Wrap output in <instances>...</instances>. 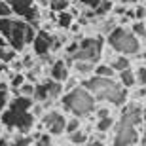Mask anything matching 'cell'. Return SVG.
Masks as SVG:
<instances>
[{"instance_id":"obj_1","label":"cell","mask_w":146,"mask_h":146,"mask_svg":"<svg viewBox=\"0 0 146 146\" xmlns=\"http://www.w3.org/2000/svg\"><path fill=\"white\" fill-rule=\"evenodd\" d=\"M31 104H33V99L17 95L15 101H10L8 106L0 112L2 123L8 129H15L21 135L29 133V131L33 129V123H34V116L31 114Z\"/></svg>"},{"instance_id":"obj_2","label":"cell","mask_w":146,"mask_h":146,"mask_svg":"<svg viewBox=\"0 0 146 146\" xmlns=\"http://www.w3.org/2000/svg\"><path fill=\"white\" fill-rule=\"evenodd\" d=\"M93 95L95 101H103V103H110L116 106L125 104L127 99V91L125 87L119 86V82H116L114 78H99V76H91L80 84Z\"/></svg>"},{"instance_id":"obj_3","label":"cell","mask_w":146,"mask_h":146,"mask_svg":"<svg viewBox=\"0 0 146 146\" xmlns=\"http://www.w3.org/2000/svg\"><path fill=\"white\" fill-rule=\"evenodd\" d=\"M0 34L6 38V42L13 51H25L33 44V38L36 34L34 25H31L25 19H0Z\"/></svg>"},{"instance_id":"obj_4","label":"cell","mask_w":146,"mask_h":146,"mask_svg":"<svg viewBox=\"0 0 146 146\" xmlns=\"http://www.w3.org/2000/svg\"><path fill=\"white\" fill-rule=\"evenodd\" d=\"M61 106L66 112H72L76 118H86L95 110V99L84 86H76L61 97Z\"/></svg>"},{"instance_id":"obj_5","label":"cell","mask_w":146,"mask_h":146,"mask_svg":"<svg viewBox=\"0 0 146 146\" xmlns=\"http://www.w3.org/2000/svg\"><path fill=\"white\" fill-rule=\"evenodd\" d=\"M108 46L116 51L118 55H135L141 51V40L135 36V34L127 31L123 27H116L108 33Z\"/></svg>"},{"instance_id":"obj_6","label":"cell","mask_w":146,"mask_h":146,"mask_svg":"<svg viewBox=\"0 0 146 146\" xmlns=\"http://www.w3.org/2000/svg\"><path fill=\"white\" fill-rule=\"evenodd\" d=\"M103 55V40L99 36H87L80 38L78 49L70 57V61H89V63H99Z\"/></svg>"},{"instance_id":"obj_7","label":"cell","mask_w":146,"mask_h":146,"mask_svg":"<svg viewBox=\"0 0 146 146\" xmlns=\"http://www.w3.org/2000/svg\"><path fill=\"white\" fill-rule=\"evenodd\" d=\"M61 93H63V86H61L59 82H55V80H42V82H38V84H34L33 99L36 101V103L42 104L44 108H48L55 99L61 97Z\"/></svg>"},{"instance_id":"obj_8","label":"cell","mask_w":146,"mask_h":146,"mask_svg":"<svg viewBox=\"0 0 146 146\" xmlns=\"http://www.w3.org/2000/svg\"><path fill=\"white\" fill-rule=\"evenodd\" d=\"M139 141V129H137V125L129 119L121 118L119 119V123L114 127V141L112 144L114 146H131L135 144Z\"/></svg>"},{"instance_id":"obj_9","label":"cell","mask_w":146,"mask_h":146,"mask_svg":"<svg viewBox=\"0 0 146 146\" xmlns=\"http://www.w3.org/2000/svg\"><path fill=\"white\" fill-rule=\"evenodd\" d=\"M6 2L10 4L13 15H19L31 25H34L40 19V11H38V6L34 4V0H6Z\"/></svg>"},{"instance_id":"obj_10","label":"cell","mask_w":146,"mask_h":146,"mask_svg":"<svg viewBox=\"0 0 146 146\" xmlns=\"http://www.w3.org/2000/svg\"><path fill=\"white\" fill-rule=\"evenodd\" d=\"M31 46L34 49V55H38V57H48V53H51L53 49L59 48V42L55 40L53 34L46 33V31H40V33L34 34Z\"/></svg>"},{"instance_id":"obj_11","label":"cell","mask_w":146,"mask_h":146,"mask_svg":"<svg viewBox=\"0 0 146 146\" xmlns=\"http://www.w3.org/2000/svg\"><path fill=\"white\" fill-rule=\"evenodd\" d=\"M65 123H66V118L61 112H57V110L46 112L42 118V125L46 127V131H48L49 135H61V133H65Z\"/></svg>"},{"instance_id":"obj_12","label":"cell","mask_w":146,"mask_h":146,"mask_svg":"<svg viewBox=\"0 0 146 146\" xmlns=\"http://www.w3.org/2000/svg\"><path fill=\"white\" fill-rule=\"evenodd\" d=\"M66 78H68V65H66V61H63V59L53 61V65H51V80L63 84Z\"/></svg>"},{"instance_id":"obj_13","label":"cell","mask_w":146,"mask_h":146,"mask_svg":"<svg viewBox=\"0 0 146 146\" xmlns=\"http://www.w3.org/2000/svg\"><path fill=\"white\" fill-rule=\"evenodd\" d=\"M110 66H112L114 70H116V74L121 70H125V68H131V61L127 55H118V57H114V59H110L108 63Z\"/></svg>"},{"instance_id":"obj_14","label":"cell","mask_w":146,"mask_h":146,"mask_svg":"<svg viewBox=\"0 0 146 146\" xmlns=\"http://www.w3.org/2000/svg\"><path fill=\"white\" fill-rule=\"evenodd\" d=\"M118 80H119V86L125 87V89H129V87L135 86V74L131 68H125V70L118 72Z\"/></svg>"},{"instance_id":"obj_15","label":"cell","mask_w":146,"mask_h":146,"mask_svg":"<svg viewBox=\"0 0 146 146\" xmlns=\"http://www.w3.org/2000/svg\"><path fill=\"white\" fill-rule=\"evenodd\" d=\"M55 23H57V27L59 29H70V25L74 23V17L68 13V10L66 11H59V13H55Z\"/></svg>"},{"instance_id":"obj_16","label":"cell","mask_w":146,"mask_h":146,"mask_svg":"<svg viewBox=\"0 0 146 146\" xmlns=\"http://www.w3.org/2000/svg\"><path fill=\"white\" fill-rule=\"evenodd\" d=\"M93 76H99V78H114L116 76V70H114L110 65H95L93 68Z\"/></svg>"},{"instance_id":"obj_17","label":"cell","mask_w":146,"mask_h":146,"mask_svg":"<svg viewBox=\"0 0 146 146\" xmlns=\"http://www.w3.org/2000/svg\"><path fill=\"white\" fill-rule=\"evenodd\" d=\"M70 6V0H48V8L53 13H59V11H66Z\"/></svg>"},{"instance_id":"obj_18","label":"cell","mask_w":146,"mask_h":146,"mask_svg":"<svg viewBox=\"0 0 146 146\" xmlns=\"http://www.w3.org/2000/svg\"><path fill=\"white\" fill-rule=\"evenodd\" d=\"M97 63H89V61H74V68L80 74H93V68H95Z\"/></svg>"},{"instance_id":"obj_19","label":"cell","mask_w":146,"mask_h":146,"mask_svg":"<svg viewBox=\"0 0 146 146\" xmlns=\"http://www.w3.org/2000/svg\"><path fill=\"white\" fill-rule=\"evenodd\" d=\"M70 142L74 146H84L86 144V141H87V133L84 129H78V131H74V133H70Z\"/></svg>"},{"instance_id":"obj_20","label":"cell","mask_w":146,"mask_h":146,"mask_svg":"<svg viewBox=\"0 0 146 146\" xmlns=\"http://www.w3.org/2000/svg\"><path fill=\"white\" fill-rule=\"evenodd\" d=\"M135 74V84H139V87H144V78H146V68H144V61L139 63L137 70L133 72Z\"/></svg>"},{"instance_id":"obj_21","label":"cell","mask_w":146,"mask_h":146,"mask_svg":"<svg viewBox=\"0 0 146 146\" xmlns=\"http://www.w3.org/2000/svg\"><path fill=\"white\" fill-rule=\"evenodd\" d=\"M25 82L27 80H25V74H23V72H13V74H11V80L8 82V86H10L11 89H19Z\"/></svg>"},{"instance_id":"obj_22","label":"cell","mask_w":146,"mask_h":146,"mask_svg":"<svg viewBox=\"0 0 146 146\" xmlns=\"http://www.w3.org/2000/svg\"><path fill=\"white\" fill-rule=\"evenodd\" d=\"M112 127H114V119L110 118V116H108V118H101L97 121V131H99V133H108Z\"/></svg>"},{"instance_id":"obj_23","label":"cell","mask_w":146,"mask_h":146,"mask_svg":"<svg viewBox=\"0 0 146 146\" xmlns=\"http://www.w3.org/2000/svg\"><path fill=\"white\" fill-rule=\"evenodd\" d=\"M131 33L135 34L139 40H144V34H146V25H144V21H137V19H135L133 27H131Z\"/></svg>"},{"instance_id":"obj_24","label":"cell","mask_w":146,"mask_h":146,"mask_svg":"<svg viewBox=\"0 0 146 146\" xmlns=\"http://www.w3.org/2000/svg\"><path fill=\"white\" fill-rule=\"evenodd\" d=\"M17 93L21 95V97H27V99H33L34 95V84H31V82H25L19 89H17Z\"/></svg>"},{"instance_id":"obj_25","label":"cell","mask_w":146,"mask_h":146,"mask_svg":"<svg viewBox=\"0 0 146 146\" xmlns=\"http://www.w3.org/2000/svg\"><path fill=\"white\" fill-rule=\"evenodd\" d=\"M80 118H70V119H66V123H65V133H68V135H70V133H74V131H78L80 129Z\"/></svg>"},{"instance_id":"obj_26","label":"cell","mask_w":146,"mask_h":146,"mask_svg":"<svg viewBox=\"0 0 146 146\" xmlns=\"http://www.w3.org/2000/svg\"><path fill=\"white\" fill-rule=\"evenodd\" d=\"M6 17H13V11L6 0H0V19H6Z\"/></svg>"},{"instance_id":"obj_27","label":"cell","mask_w":146,"mask_h":146,"mask_svg":"<svg viewBox=\"0 0 146 146\" xmlns=\"http://www.w3.org/2000/svg\"><path fill=\"white\" fill-rule=\"evenodd\" d=\"M144 15H146V8H144V2L141 0V4L135 6V11H133V17L137 21H144Z\"/></svg>"},{"instance_id":"obj_28","label":"cell","mask_w":146,"mask_h":146,"mask_svg":"<svg viewBox=\"0 0 146 146\" xmlns=\"http://www.w3.org/2000/svg\"><path fill=\"white\" fill-rule=\"evenodd\" d=\"M36 139H38V141L34 142V146H53L51 137H49V135H38Z\"/></svg>"},{"instance_id":"obj_29","label":"cell","mask_w":146,"mask_h":146,"mask_svg":"<svg viewBox=\"0 0 146 146\" xmlns=\"http://www.w3.org/2000/svg\"><path fill=\"white\" fill-rule=\"evenodd\" d=\"M76 2H80L84 8H89V10H93V8H97L103 0H76Z\"/></svg>"},{"instance_id":"obj_30","label":"cell","mask_w":146,"mask_h":146,"mask_svg":"<svg viewBox=\"0 0 146 146\" xmlns=\"http://www.w3.org/2000/svg\"><path fill=\"white\" fill-rule=\"evenodd\" d=\"M8 103H10V97H8V91H0V112L8 106Z\"/></svg>"},{"instance_id":"obj_31","label":"cell","mask_w":146,"mask_h":146,"mask_svg":"<svg viewBox=\"0 0 146 146\" xmlns=\"http://www.w3.org/2000/svg\"><path fill=\"white\" fill-rule=\"evenodd\" d=\"M110 116V110L106 108V106H103V108H99L97 110V119H101V118H108Z\"/></svg>"},{"instance_id":"obj_32","label":"cell","mask_w":146,"mask_h":146,"mask_svg":"<svg viewBox=\"0 0 146 146\" xmlns=\"http://www.w3.org/2000/svg\"><path fill=\"white\" fill-rule=\"evenodd\" d=\"M86 146H104V144H103L101 141H99V139H89V137H87Z\"/></svg>"},{"instance_id":"obj_33","label":"cell","mask_w":146,"mask_h":146,"mask_svg":"<svg viewBox=\"0 0 146 146\" xmlns=\"http://www.w3.org/2000/svg\"><path fill=\"white\" fill-rule=\"evenodd\" d=\"M135 99H139V101H144V87H139V89H137Z\"/></svg>"},{"instance_id":"obj_34","label":"cell","mask_w":146,"mask_h":146,"mask_svg":"<svg viewBox=\"0 0 146 146\" xmlns=\"http://www.w3.org/2000/svg\"><path fill=\"white\" fill-rule=\"evenodd\" d=\"M119 4H129V2H139V0H118Z\"/></svg>"},{"instance_id":"obj_35","label":"cell","mask_w":146,"mask_h":146,"mask_svg":"<svg viewBox=\"0 0 146 146\" xmlns=\"http://www.w3.org/2000/svg\"><path fill=\"white\" fill-rule=\"evenodd\" d=\"M4 49L6 48H0V61H2V57H4Z\"/></svg>"}]
</instances>
